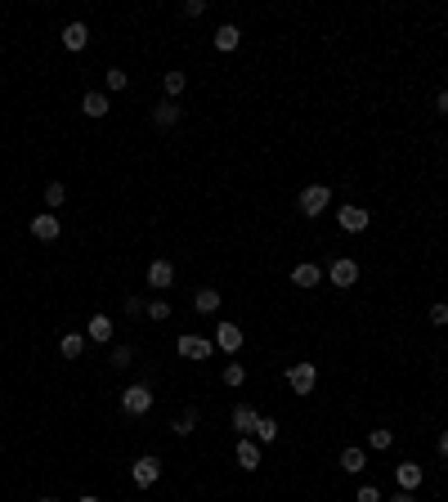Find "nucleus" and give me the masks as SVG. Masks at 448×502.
I'll return each instance as SVG.
<instances>
[{
    "instance_id": "18",
    "label": "nucleus",
    "mask_w": 448,
    "mask_h": 502,
    "mask_svg": "<svg viewBox=\"0 0 448 502\" xmlns=\"http://www.w3.org/2000/svg\"><path fill=\"white\" fill-rule=\"evenodd\" d=\"M85 337L99 341V346H103V341H112V314H94L90 323H85Z\"/></svg>"
},
{
    "instance_id": "19",
    "label": "nucleus",
    "mask_w": 448,
    "mask_h": 502,
    "mask_svg": "<svg viewBox=\"0 0 448 502\" xmlns=\"http://www.w3.org/2000/svg\"><path fill=\"white\" fill-rule=\"evenodd\" d=\"M292 283H296V287H319L323 269H319V265H296V269H292Z\"/></svg>"
},
{
    "instance_id": "14",
    "label": "nucleus",
    "mask_w": 448,
    "mask_h": 502,
    "mask_svg": "<svg viewBox=\"0 0 448 502\" xmlns=\"http://www.w3.org/2000/svg\"><path fill=\"white\" fill-rule=\"evenodd\" d=\"M229 422H233V431H238V435L247 440V435L256 431V422H260V413H256L251 404H238V409H233V418H229Z\"/></svg>"
},
{
    "instance_id": "37",
    "label": "nucleus",
    "mask_w": 448,
    "mask_h": 502,
    "mask_svg": "<svg viewBox=\"0 0 448 502\" xmlns=\"http://www.w3.org/2000/svg\"><path fill=\"white\" fill-rule=\"evenodd\" d=\"M435 449H440V458H448V431H440V440H435Z\"/></svg>"
},
{
    "instance_id": "29",
    "label": "nucleus",
    "mask_w": 448,
    "mask_h": 502,
    "mask_svg": "<svg viewBox=\"0 0 448 502\" xmlns=\"http://www.w3.org/2000/svg\"><path fill=\"white\" fill-rule=\"evenodd\" d=\"M390 444H395V431H368V449H377V453H386Z\"/></svg>"
},
{
    "instance_id": "40",
    "label": "nucleus",
    "mask_w": 448,
    "mask_h": 502,
    "mask_svg": "<svg viewBox=\"0 0 448 502\" xmlns=\"http://www.w3.org/2000/svg\"><path fill=\"white\" fill-rule=\"evenodd\" d=\"M81 502H99V498H90V494H85V498H81Z\"/></svg>"
},
{
    "instance_id": "26",
    "label": "nucleus",
    "mask_w": 448,
    "mask_h": 502,
    "mask_svg": "<svg viewBox=\"0 0 448 502\" xmlns=\"http://www.w3.org/2000/svg\"><path fill=\"white\" fill-rule=\"evenodd\" d=\"M197 431V413L188 409V413H179L175 422H170V435H193Z\"/></svg>"
},
{
    "instance_id": "25",
    "label": "nucleus",
    "mask_w": 448,
    "mask_h": 502,
    "mask_svg": "<svg viewBox=\"0 0 448 502\" xmlns=\"http://www.w3.org/2000/svg\"><path fill=\"white\" fill-rule=\"evenodd\" d=\"M63 202H68V188H63L59 179H50V184H45V206H50V211H59Z\"/></svg>"
},
{
    "instance_id": "16",
    "label": "nucleus",
    "mask_w": 448,
    "mask_h": 502,
    "mask_svg": "<svg viewBox=\"0 0 448 502\" xmlns=\"http://www.w3.org/2000/svg\"><path fill=\"white\" fill-rule=\"evenodd\" d=\"M175 121H179V103L175 99H161L157 108H152V126H157V130H170Z\"/></svg>"
},
{
    "instance_id": "35",
    "label": "nucleus",
    "mask_w": 448,
    "mask_h": 502,
    "mask_svg": "<svg viewBox=\"0 0 448 502\" xmlns=\"http://www.w3.org/2000/svg\"><path fill=\"white\" fill-rule=\"evenodd\" d=\"M144 310H148V305H144V301H139V296H130V301H126V314H130V319H139V314H144Z\"/></svg>"
},
{
    "instance_id": "20",
    "label": "nucleus",
    "mask_w": 448,
    "mask_h": 502,
    "mask_svg": "<svg viewBox=\"0 0 448 502\" xmlns=\"http://www.w3.org/2000/svg\"><path fill=\"white\" fill-rule=\"evenodd\" d=\"M193 310H197V314H215V310H220V292H215V287H202L193 296Z\"/></svg>"
},
{
    "instance_id": "23",
    "label": "nucleus",
    "mask_w": 448,
    "mask_h": 502,
    "mask_svg": "<svg viewBox=\"0 0 448 502\" xmlns=\"http://www.w3.org/2000/svg\"><path fill=\"white\" fill-rule=\"evenodd\" d=\"M59 350H63V359H81L85 355V337L81 332H68V337L59 341Z\"/></svg>"
},
{
    "instance_id": "27",
    "label": "nucleus",
    "mask_w": 448,
    "mask_h": 502,
    "mask_svg": "<svg viewBox=\"0 0 448 502\" xmlns=\"http://www.w3.org/2000/svg\"><path fill=\"white\" fill-rule=\"evenodd\" d=\"M103 85H108V94H121V90L130 85V77H126L121 68H108V72H103Z\"/></svg>"
},
{
    "instance_id": "34",
    "label": "nucleus",
    "mask_w": 448,
    "mask_h": 502,
    "mask_svg": "<svg viewBox=\"0 0 448 502\" xmlns=\"http://www.w3.org/2000/svg\"><path fill=\"white\" fill-rule=\"evenodd\" d=\"M431 323H448V305H444V301H440V305H431Z\"/></svg>"
},
{
    "instance_id": "7",
    "label": "nucleus",
    "mask_w": 448,
    "mask_h": 502,
    "mask_svg": "<svg viewBox=\"0 0 448 502\" xmlns=\"http://www.w3.org/2000/svg\"><path fill=\"white\" fill-rule=\"evenodd\" d=\"M242 328L238 323H220L215 328V350H224V355H238V350H242Z\"/></svg>"
},
{
    "instance_id": "24",
    "label": "nucleus",
    "mask_w": 448,
    "mask_h": 502,
    "mask_svg": "<svg viewBox=\"0 0 448 502\" xmlns=\"http://www.w3.org/2000/svg\"><path fill=\"white\" fill-rule=\"evenodd\" d=\"M161 85H166V99H179V94L188 90V77H184V72H166Z\"/></svg>"
},
{
    "instance_id": "12",
    "label": "nucleus",
    "mask_w": 448,
    "mask_h": 502,
    "mask_svg": "<svg viewBox=\"0 0 448 502\" xmlns=\"http://www.w3.org/2000/svg\"><path fill=\"white\" fill-rule=\"evenodd\" d=\"M144 278H148V287L161 292V287H170V283H175V265H170V260H152Z\"/></svg>"
},
{
    "instance_id": "1",
    "label": "nucleus",
    "mask_w": 448,
    "mask_h": 502,
    "mask_svg": "<svg viewBox=\"0 0 448 502\" xmlns=\"http://www.w3.org/2000/svg\"><path fill=\"white\" fill-rule=\"evenodd\" d=\"M130 480H135L139 489H152L161 480V458H152V453H144V458L130 462Z\"/></svg>"
},
{
    "instance_id": "36",
    "label": "nucleus",
    "mask_w": 448,
    "mask_h": 502,
    "mask_svg": "<svg viewBox=\"0 0 448 502\" xmlns=\"http://www.w3.org/2000/svg\"><path fill=\"white\" fill-rule=\"evenodd\" d=\"M435 108H440L444 117H448V90H440V94H435Z\"/></svg>"
},
{
    "instance_id": "32",
    "label": "nucleus",
    "mask_w": 448,
    "mask_h": 502,
    "mask_svg": "<svg viewBox=\"0 0 448 502\" xmlns=\"http://www.w3.org/2000/svg\"><path fill=\"white\" fill-rule=\"evenodd\" d=\"M184 18H202L206 14V0H184V9H179Z\"/></svg>"
},
{
    "instance_id": "3",
    "label": "nucleus",
    "mask_w": 448,
    "mask_h": 502,
    "mask_svg": "<svg viewBox=\"0 0 448 502\" xmlns=\"http://www.w3.org/2000/svg\"><path fill=\"white\" fill-rule=\"evenodd\" d=\"M175 350H179V359H193V364H202V359H211V355H215V341L184 332V337L175 341Z\"/></svg>"
},
{
    "instance_id": "9",
    "label": "nucleus",
    "mask_w": 448,
    "mask_h": 502,
    "mask_svg": "<svg viewBox=\"0 0 448 502\" xmlns=\"http://www.w3.org/2000/svg\"><path fill=\"white\" fill-rule=\"evenodd\" d=\"M63 233V224H59V215H50V211H41V215H32V238H41V242H54Z\"/></svg>"
},
{
    "instance_id": "28",
    "label": "nucleus",
    "mask_w": 448,
    "mask_h": 502,
    "mask_svg": "<svg viewBox=\"0 0 448 502\" xmlns=\"http://www.w3.org/2000/svg\"><path fill=\"white\" fill-rule=\"evenodd\" d=\"M108 364H112V368H130V364H135V350H130V346H112Z\"/></svg>"
},
{
    "instance_id": "17",
    "label": "nucleus",
    "mask_w": 448,
    "mask_h": 502,
    "mask_svg": "<svg viewBox=\"0 0 448 502\" xmlns=\"http://www.w3.org/2000/svg\"><path fill=\"white\" fill-rule=\"evenodd\" d=\"M211 41H215V50H220V54H229V50H238L242 32H238L233 23H220V27H215V36H211Z\"/></svg>"
},
{
    "instance_id": "6",
    "label": "nucleus",
    "mask_w": 448,
    "mask_h": 502,
    "mask_svg": "<svg viewBox=\"0 0 448 502\" xmlns=\"http://www.w3.org/2000/svg\"><path fill=\"white\" fill-rule=\"evenodd\" d=\"M314 382H319V368L314 364H292L287 368V386L296 395H314Z\"/></svg>"
},
{
    "instance_id": "11",
    "label": "nucleus",
    "mask_w": 448,
    "mask_h": 502,
    "mask_svg": "<svg viewBox=\"0 0 448 502\" xmlns=\"http://www.w3.org/2000/svg\"><path fill=\"white\" fill-rule=\"evenodd\" d=\"M233 458H238V467H242V471H260V444L247 435V440H238Z\"/></svg>"
},
{
    "instance_id": "22",
    "label": "nucleus",
    "mask_w": 448,
    "mask_h": 502,
    "mask_svg": "<svg viewBox=\"0 0 448 502\" xmlns=\"http://www.w3.org/2000/svg\"><path fill=\"white\" fill-rule=\"evenodd\" d=\"M251 440L256 444H274V440H278V422H274V418H260V422H256V431H251Z\"/></svg>"
},
{
    "instance_id": "39",
    "label": "nucleus",
    "mask_w": 448,
    "mask_h": 502,
    "mask_svg": "<svg viewBox=\"0 0 448 502\" xmlns=\"http://www.w3.org/2000/svg\"><path fill=\"white\" fill-rule=\"evenodd\" d=\"M36 502H59V498H36Z\"/></svg>"
},
{
    "instance_id": "15",
    "label": "nucleus",
    "mask_w": 448,
    "mask_h": 502,
    "mask_svg": "<svg viewBox=\"0 0 448 502\" xmlns=\"http://www.w3.org/2000/svg\"><path fill=\"white\" fill-rule=\"evenodd\" d=\"M108 108H112V103H108V94H103V90L81 94V112H85V117H94V121H99V117H108Z\"/></svg>"
},
{
    "instance_id": "31",
    "label": "nucleus",
    "mask_w": 448,
    "mask_h": 502,
    "mask_svg": "<svg viewBox=\"0 0 448 502\" xmlns=\"http://www.w3.org/2000/svg\"><path fill=\"white\" fill-rule=\"evenodd\" d=\"M242 382H247V368L242 364H224V386H233V391H238Z\"/></svg>"
},
{
    "instance_id": "2",
    "label": "nucleus",
    "mask_w": 448,
    "mask_h": 502,
    "mask_svg": "<svg viewBox=\"0 0 448 502\" xmlns=\"http://www.w3.org/2000/svg\"><path fill=\"white\" fill-rule=\"evenodd\" d=\"M121 409L130 413V418H144V413L152 409V391L144 382H135V386H126V391H121Z\"/></svg>"
},
{
    "instance_id": "8",
    "label": "nucleus",
    "mask_w": 448,
    "mask_h": 502,
    "mask_svg": "<svg viewBox=\"0 0 448 502\" xmlns=\"http://www.w3.org/2000/svg\"><path fill=\"white\" fill-rule=\"evenodd\" d=\"M368 220H373V215H368L364 206H341V211H337V224H341L346 233H364Z\"/></svg>"
},
{
    "instance_id": "13",
    "label": "nucleus",
    "mask_w": 448,
    "mask_h": 502,
    "mask_svg": "<svg viewBox=\"0 0 448 502\" xmlns=\"http://www.w3.org/2000/svg\"><path fill=\"white\" fill-rule=\"evenodd\" d=\"M85 45H90V27H85V23H68V27H63V50L81 54Z\"/></svg>"
},
{
    "instance_id": "5",
    "label": "nucleus",
    "mask_w": 448,
    "mask_h": 502,
    "mask_svg": "<svg viewBox=\"0 0 448 502\" xmlns=\"http://www.w3.org/2000/svg\"><path fill=\"white\" fill-rule=\"evenodd\" d=\"M328 278H332V287H355V283H359V260L337 256V260L328 265Z\"/></svg>"
},
{
    "instance_id": "4",
    "label": "nucleus",
    "mask_w": 448,
    "mask_h": 502,
    "mask_svg": "<svg viewBox=\"0 0 448 502\" xmlns=\"http://www.w3.org/2000/svg\"><path fill=\"white\" fill-rule=\"evenodd\" d=\"M328 206H332V188H328V184L301 188V215H323Z\"/></svg>"
},
{
    "instance_id": "10",
    "label": "nucleus",
    "mask_w": 448,
    "mask_h": 502,
    "mask_svg": "<svg viewBox=\"0 0 448 502\" xmlns=\"http://www.w3.org/2000/svg\"><path fill=\"white\" fill-rule=\"evenodd\" d=\"M422 480H426V471L417 467V462H404V467H395V485L404 489V494H417V489H422Z\"/></svg>"
},
{
    "instance_id": "33",
    "label": "nucleus",
    "mask_w": 448,
    "mask_h": 502,
    "mask_svg": "<svg viewBox=\"0 0 448 502\" xmlns=\"http://www.w3.org/2000/svg\"><path fill=\"white\" fill-rule=\"evenodd\" d=\"M355 502H386V498H381V489H377V485H364V489L355 494Z\"/></svg>"
},
{
    "instance_id": "21",
    "label": "nucleus",
    "mask_w": 448,
    "mask_h": 502,
    "mask_svg": "<svg viewBox=\"0 0 448 502\" xmlns=\"http://www.w3.org/2000/svg\"><path fill=\"white\" fill-rule=\"evenodd\" d=\"M364 467H368V453H364V449H346V453H341V471H350V476H359Z\"/></svg>"
},
{
    "instance_id": "30",
    "label": "nucleus",
    "mask_w": 448,
    "mask_h": 502,
    "mask_svg": "<svg viewBox=\"0 0 448 502\" xmlns=\"http://www.w3.org/2000/svg\"><path fill=\"white\" fill-rule=\"evenodd\" d=\"M144 314H148V323H166V319H170V305H166V301H148Z\"/></svg>"
},
{
    "instance_id": "38",
    "label": "nucleus",
    "mask_w": 448,
    "mask_h": 502,
    "mask_svg": "<svg viewBox=\"0 0 448 502\" xmlns=\"http://www.w3.org/2000/svg\"><path fill=\"white\" fill-rule=\"evenodd\" d=\"M390 502H417V498H413V494H404V489H399V494L390 498Z\"/></svg>"
}]
</instances>
